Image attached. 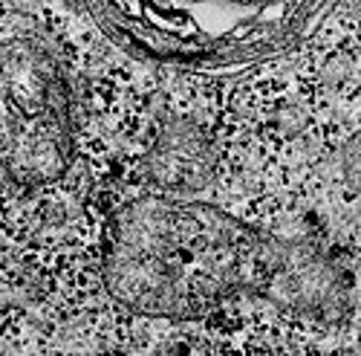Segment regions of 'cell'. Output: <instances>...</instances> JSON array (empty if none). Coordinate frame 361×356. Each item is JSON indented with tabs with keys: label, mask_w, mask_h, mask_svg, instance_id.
Segmentation results:
<instances>
[{
	"label": "cell",
	"mask_w": 361,
	"mask_h": 356,
	"mask_svg": "<svg viewBox=\"0 0 361 356\" xmlns=\"http://www.w3.org/2000/svg\"><path fill=\"white\" fill-rule=\"evenodd\" d=\"M104 281L130 310L194 319L234 295L336 321L350 307V281L318 247L269 235L212 203L147 194L113 215Z\"/></svg>",
	"instance_id": "6da1fadb"
},
{
	"label": "cell",
	"mask_w": 361,
	"mask_h": 356,
	"mask_svg": "<svg viewBox=\"0 0 361 356\" xmlns=\"http://www.w3.org/2000/svg\"><path fill=\"white\" fill-rule=\"evenodd\" d=\"M73 157L64 73L35 41L0 44V165L20 186L58 180Z\"/></svg>",
	"instance_id": "7a4b0ae2"
},
{
	"label": "cell",
	"mask_w": 361,
	"mask_h": 356,
	"mask_svg": "<svg viewBox=\"0 0 361 356\" xmlns=\"http://www.w3.org/2000/svg\"><path fill=\"white\" fill-rule=\"evenodd\" d=\"M341 165H344V177L350 189L361 197V134H355L347 148H344V157H341Z\"/></svg>",
	"instance_id": "277c9868"
},
{
	"label": "cell",
	"mask_w": 361,
	"mask_h": 356,
	"mask_svg": "<svg viewBox=\"0 0 361 356\" xmlns=\"http://www.w3.org/2000/svg\"><path fill=\"white\" fill-rule=\"evenodd\" d=\"M150 180L162 191L191 194L212 183L217 171V151L208 134L185 119L168 122L147 157Z\"/></svg>",
	"instance_id": "3957f363"
}]
</instances>
